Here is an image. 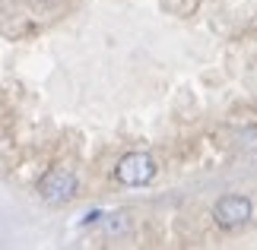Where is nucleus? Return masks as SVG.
<instances>
[{"mask_svg":"<svg viewBox=\"0 0 257 250\" xmlns=\"http://www.w3.org/2000/svg\"><path fill=\"white\" fill-rule=\"evenodd\" d=\"M38 4H54V0H38Z\"/></svg>","mask_w":257,"mask_h":250,"instance_id":"5","label":"nucleus"},{"mask_svg":"<svg viewBox=\"0 0 257 250\" xmlns=\"http://www.w3.org/2000/svg\"><path fill=\"white\" fill-rule=\"evenodd\" d=\"M238 146L244 152H257V127H244L238 133Z\"/></svg>","mask_w":257,"mask_h":250,"instance_id":"4","label":"nucleus"},{"mask_svg":"<svg viewBox=\"0 0 257 250\" xmlns=\"http://www.w3.org/2000/svg\"><path fill=\"white\" fill-rule=\"evenodd\" d=\"M213 218H216V225H219V228L235 231V228H241L251 218V199L248 196H238V193L222 196L219 203H216V209H213Z\"/></svg>","mask_w":257,"mask_h":250,"instance_id":"3","label":"nucleus"},{"mask_svg":"<svg viewBox=\"0 0 257 250\" xmlns=\"http://www.w3.org/2000/svg\"><path fill=\"white\" fill-rule=\"evenodd\" d=\"M114 177H117V184H124V187H143V184H150L153 177H156V158L150 152H127V155L117 158Z\"/></svg>","mask_w":257,"mask_h":250,"instance_id":"2","label":"nucleus"},{"mask_svg":"<svg viewBox=\"0 0 257 250\" xmlns=\"http://www.w3.org/2000/svg\"><path fill=\"white\" fill-rule=\"evenodd\" d=\"M76 190H80V181H76V174L70 168H51V171L38 181V196H42L48 206L70 203L76 196Z\"/></svg>","mask_w":257,"mask_h":250,"instance_id":"1","label":"nucleus"}]
</instances>
